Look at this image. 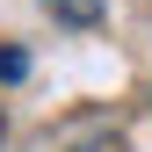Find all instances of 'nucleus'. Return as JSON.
Here are the masks:
<instances>
[{"label": "nucleus", "instance_id": "obj_1", "mask_svg": "<svg viewBox=\"0 0 152 152\" xmlns=\"http://www.w3.org/2000/svg\"><path fill=\"white\" fill-rule=\"evenodd\" d=\"M36 7H44V15H51L58 29H102L109 0H36Z\"/></svg>", "mask_w": 152, "mask_h": 152}, {"label": "nucleus", "instance_id": "obj_2", "mask_svg": "<svg viewBox=\"0 0 152 152\" xmlns=\"http://www.w3.org/2000/svg\"><path fill=\"white\" fill-rule=\"evenodd\" d=\"M22 72H29V58H22V51H0V87H15Z\"/></svg>", "mask_w": 152, "mask_h": 152}, {"label": "nucleus", "instance_id": "obj_3", "mask_svg": "<svg viewBox=\"0 0 152 152\" xmlns=\"http://www.w3.org/2000/svg\"><path fill=\"white\" fill-rule=\"evenodd\" d=\"M72 152H130V145L116 138V130H109V138H87V145H72Z\"/></svg>", "mask_w": 152, "mask_h": 152}, {"label": "nucleus", "instance_id": "obj_4", "mask_svg": "<svg viewBox=\"0 0 152 152\" xmlns=\"http://www.w3.org/2000/svg\"><path fill=\"white\" fill-rule=\"evenodd\" d=\"M0 145H7V109H0Z\"/></svg>", "mask_w": 152, "mask_h": 152}]
</instances>
